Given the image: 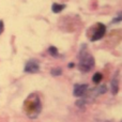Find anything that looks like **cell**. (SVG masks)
<instances>
[{
  "mask_svg": "<svg viewBox=\"0 0 122 122\" xmlns=\"http://www.w3.org/2000/svg\"><path fill=\"white\" fill-rule=\"evenodd\" d=\"M119 90V73L117 72L115 74L114 78H112V94H117Z\"/></svg>",
  "mask_w": 122,
  "mask_h": 122,
  "instance_id": "cell-6",
  "label": "cell"
},
{
  "mask_svg": "<svg viewBox=\"0 0 122 122\" xmlns=\"http://www.w3.org/2000/svg\"><path fill=\"white\" fill-rule=\"evenodd\" d=\"M2 31H3V21L0 20V34L2 33Z\"/></svg>",
  "mask_w": 122,
  "mask_h": 122,
  "instance_id": "cell-12",
  "label": "cell"
},
{
  "mask_svg": "<svg viewBox=\"0 0 122 122\" xmlns=\"http://www.w3.org/2000/svg\"><path fill=\"white\" fill-rule=\"evenodd\" d=\"M106 32V27L105 25H103L102 23H97L93 26L89 31V38H90L91 42H95L99 41L105 36Z\"/></svg>",
  "mask_w": 122,
  "mask_h": 122,
  "instance_id": "cell-3",
  "label": "cell"
},
{
  "mask_svg": "<svg viewBox=\"0 0 122 122\" xmlns=\"http://www.w3.org/2000/svg\"><path fill=\"white\" fill-rule=\"evenodd\" d=\"M51 74H53V75H60V74H61V70L60 69L53 70V71H51Z\"/></svg>",
  "mask_w": 122,
  "mask_h": 122,
  "instance_id": "cell-11",
  "label": "cell"
},
{
  "mask_svg": "<svg viewBox=\"0 0 122 122\" xmlns=\"http://www.w3.org/2000/svg\"><path fill=\"white\" fill-rule=\"evenodd\" d=\"M106 92V86H100L99 88L94 89V90L92 91V97H97V95L100 94H103V93Z\"/></svg>",
  "mask_w": 122,
  "mask_h": 122,
  "instance_id": "cell-7",
  "label": "cell"
},
{
  "mask_svg": "<svg viewBox=\"0 0 122 122\" xmlns=\"http://www.w3.org/2000/svg\"><path fill=\"white\" fill-rule=\"evenodd\" d=\"M40 71V65L36 60H29L25 65L26 73H38Z\"/></svg>",
  "mask_w": 122,
  "mask_h": 122,
  "instance_id": "cell-5",
  "label": "cell"
},
{
  "mask_svg": "<svg viewBox=\"0 0 122 122\" xmlns=\"http://www.w3.org/2000/svg\"><path fill=\"white\" fill-rule=\"evenodd\" d=\"M24 112L30 119H36L42 112V103L38 93H31L24 102Z\"/></svg>",
  "mask_w": 122,
  "mask_h": 122,
  "instance_id": "cell-1",
  "label": "cell"
},
{
  "mask_svg": "<svg viewBox=\"0 0 122 122\" xmlns=\"http://www.w3.org/2000/svg\"><path fill=\"white\" fill-rule=\"evenodd\" d=\"M88 85L86 84H81V85H75L74 86V95L76 97H87V93H88Z\"/></svg>",
  "mask_w": 122,
  "mask_h": 122,
  "instance_id": "cell-4",
  "label": "cell"
},
{
  "mask_svg": "<svg viewBox=\"0 0 122 122\" xmlns=\"http://www.w3.org/2000/svg\"><path fill=\"white\" fill-rule=\"evenodd\" d=\"M102 78H103V75H102L100 72H97V73L93 75L92 80H93V82H95V84H99V82L102 80Z\"/></svg>",
  "mask_w": 122,
  "mask_h": 122,
  "instance_id": "cell-9",
  "label": "cell"
},
{
  "mask_svg": "<svg viewBox=\"0 0 122 122\" xmlns=\"http://www.w3.org/2000/svg\"><path fill=\"white\" fill-rule=\"evenodd\" d=\"M48 53L51 54V56H55V57H57L58 56V51H57V48L56 47H54V46H51L48 48Z\"/></svg>",
  "mask_w": 122,
  "mask_h": 122,
  "instance_id": "cell-10",
  "label": "cell"
},
{
  "mask_svg": "<svg viewBox=\"0 0 122 122\" xmlns=\"http://www.w3.org/2000/svg\"><path fill=\"white\" fill-rule=\"evenodd\" d=\"M65 4H59V3H54L51 5V11L54 13H60L62 10H64Z\"/></svg>",
  "mask_w": 122,
  "mask_h": 122,
  "instance_id": "cell-8",
  "label": "cell"
},
{
  "mask_svg": "<svg viewBox=\"0 0 122 122\" xmlns=\"http://www.w3.org/2000/svg\"><path fill=\"white\" fill-rule=\"evenodd\" d=\"M79 63H78V69L81 72H89L94 66V58L92 57L90 53L86 49V46H82V48L79 51Z\"/></svg>",
  "mask_w": 122,
  "mask_h": 122,
  "instance_id": "cell-2",
  "label": "cell"
}]
</instances>
